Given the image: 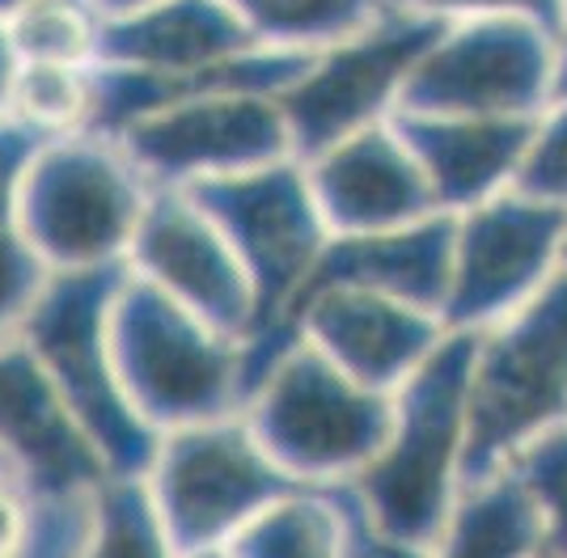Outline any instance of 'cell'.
Wrapping results in <instances>:
<instances>
[{"instance_id": "obj_1", "label": "cell", "mask_w": 567, "mask_h": 558, "mask_svg": "<svg viewBox=\"0 0 567 558\" xmlns=\"http://www.w3.org/2000/svg\"><path fill=\"white\" fill-rule=\"evenodd\" d=\"M474 330H450L390 390V423L352 490L399 555H432L466 465Z\"/></svg>"}, {"instance_id": "obj_2", "label": "cell", "mask_w": 567, "mask_h": 558, "mask_svg": "<svg viewBox=\"0 0 567 558\" xmlns=\"http://www.w3.org/2000/svg\"><path fill=\"white\" fill-rule=\"evenodd\" d=\"M559 423H567V271L474 330L462 483L504 469Z\"/></svg>"}, {"instance_id": "obj_3", "label": "cell", "mask_w": 567, "mask_h": 558, "mask_svg": "<svg viewBox=\"0 0 567 558\" xmlns=\"http://www.w3.org/2000/svg\"><path fill=\"white\" fill-rule=\"evenodd\" d=\"M111 355L127 402L157 436L246 402V339L132 271L111 301Z\"/></svg>"}, {"instance_id": "obj_4", "label": "cell", "mask_w": 567, "mask_h": 558, "mask_svg": "<svg viewBox=\"0 0 567 558\" xmlns=\"http://www.w3.org/2000/svg\"><path fill=\"white\" fill-rule=\"evenodd\" d=\"M123 271L127 262L51 271L18 326V339L39 355L106 469H144L157 448V432L127 402L111 355V301Z\"/></svg>"}, {"instance_id": "obj_5", "label": "cell", "mask_w": 567, "mask_h": 558, "mask_svg": "<svg viewBox=\"0 0 567 558\" xmlns=\"http://www.w3.org/2000/svg\"><path fill=\"white\" fill-rule=\"evenodd\" d=\"M153 186L118 136L39 140L18 195L22 229L48 271L115 267L127 262Z\"/></svg>"}, {"instance_id": "obj_6", "label": "cell", "mask_w": 567, "mask_h": 558, "mask_svg": "<svg viewBox=\"0 0 567 558\" xmlns=\"http://www.w3.org/2000/svg\"><path fill=\"white\" fill-rule=\"evenodd\" d=\"M241 415L292 483H352L385 436L390 394L292 339L259 372Z\"/></svg>"}, {"instance_id": "obj_7", "label": "cell", "mask_w": 567, "mask_h": 558, "mask_svg": "<svg viewBox=\"0 0 567 558\" xmlns=\"http://www.w3.org/2000/svg\"><path fill=\"white\" fill-rule=\"evenodd\" d=\"M144 478L174 555H225L237 529L292 487L241 411L162 432Z\"/></svg>"}, {"instance_id": "obj_8", "label": "cell", "mask_w": 567, "mask_h": 558, "mask_svg": "<svg viewBox=\"0 0 567 558\" xmlns=\"http://www.w3.org/2000/svg\"><path fill=\"white\" fill-rule=\"evenodd\" d=\"M445 22L381 4L364 25L313 46L306 69L280 93L292 153L306 162L318 148L373 127L399 111L402 85Z\"/></svg>"}, {"instance_id": "obj_9", "label": "cell", "mask_w": 567, "mask_h": 558, "mask_svg": "<svg viewBox=\"0 0 567 558\" xmlns=\"http://www.w3.org/2000/svg\"><path fill=\"white\" fill-rule=\"evenodd\" d=\"M187 190L220 225L237 262L246 267V279L255 288V330L246 334V343H255L280 326L297 283L331 237V225L313 199L306 162L284 157L195 183Z\"/></svg>"}, {"instance_id": "obj_10", "label": "cell", "mask_w": 567, "mask_h": 558, "mask_svg": "<svg viewBox=\"0 0 567 558\" xmlns=\"http://www.w3.org/2000/svg\"><path fill=\"white\" fill-rule=\"evenodd\" d=\"M567 211L517 186L453 211L450 283L441 318L450 330H483L529 301L564 271Z\"/></svg>"}, {"instance_id": "obj_11", "label": "cell", "mask_w": 567, "mask_h": 558, "mask_svg": "<svg viewBox=\"0 0 567 558\" xmlns=\"http://www.w3.org/2000/svg\"><path fill=\"white\" fill-rule=\"evenodd\" d=\"M555 30L520 18L445 22L402 85L399 111L534 118L550 102Z\"/></svg>"}, {"instance_id": "obj_12", "label": "cell", "mask_w": 567, "mask_h": 558, "mask_svg": "<svg viewBox=\"0 0 567 558\" xmlns=\"http://www.w3.org/2000/svg\"><path fill=\"white\" fill-rule=\"evenodd\" d=\"M118 144L157 186H195L297 157L280 93L220 90L169 102L118 132Z\"/></svg>"}, {"instance_id": "obj_13", "label": "cell", "mask_w": 567, "mask_h": 558, "mask_svg": "<svg viewBox=\"0 0 567 558\" xmlns=\"http://www.w3.org/2000/svg\"><path fill=\"white\" fill-rule=\"evenodd\" d=\"M445 334L450 326L441 322L436 309H424L406 297L378 292V288H322L288 309L276 339L255 360L250 385L280 355L284 343L306 339L343 372H352L355 381L390 394L420 360H427V351Z\"/></svg>"}, {"instance_id": "obj_14", "label": "cell", "mask_w": 567, "mask_h": 558, "mask_svg": "<svg viewBox=\"0 0 567 558\" xmlns=\"http://www.w3.org/2000/svg\"><path fill=\"white\" fill-rule=\"evenodd\" d=\"M127 271L229 334L246 339L255 330V288L246 267L187 186H153L127 250Z\"/></svg>"}, {"instance_id": "obj_15", "label": "cell", "mask_w": 567, "mask_h": 558, "mask_svg": "<svg viewBox=\"0 0 567 558\" xmlns=\"http://www.w3.org/2000/svg\"><path fill=\"white\" fill-rule=\"evenodd\" d=\"M450 241H453L450 211H436V216L411 220V225H390V229L331 232L327 246L313 258V267L306 271V279L297 283L288 309L301 301V297H309V292H322V288H378V292H394V297H406V301L441 313L445 283H450ZM288 309H284V318H288ZM276 330L255 339V343H246V394H250L255 360L276 339Z\"/></svg>"}, {"instance_id": "obj_16", "label": "cell", "mask_w": 567, "mask_h": 558, "mask_svg": "<svg viewBox=\"0 0 567 558\" xmlns=\"http://www.w3.org/2000/svg\"><path fill=\"white\" fill-rule=\"evenodd\" d=\"M0 453L30 495L90 490L106 474L90 436L51 385L48 369L22 339L0 343Z\"/></svg>"}, {"instance_id": "obj_17", "label": "cell", "mask_w": 567, "mask_h": 558, "mask_svg": "<svg viewBox=\"0 0 567 558\" xmlns=\"http://www.w3.org/2000/svg\"><path fill=\"white\" fill-rule=\"evenodd\" d=\"M306 174L331 232L390 229L441 211L394 118L318 148L306 157Z\"/></svg>"}, {"instance_id": "obj_18", "label": "cell", "mask_w": 567, "mask_h": 558, "mask_svg": "<svg viewBox=\"0 0 567 558\" xmlns=\"http://www.w3.org/2000/svg\"><path fill=\"white\" fill-rule=\"evenodd\" d=\"M394 127L415 153L441 211H462L517 178L520 153L534 118L496 115H427L394 111Z\"/></svg>"}, {"instance_id": "obj_19", "label": "cell", "mask_w": 567, "mask_h": 558, "mask_svg": "<svg viewBox=\"0 0 567 558\" xmlns=\"http://www.w3.org/2000/svg\"><path fill=\"white\" fill-rule=\"evenodd\" d=\"M267 46L250 34L225 0H144L136 9L106 13L102 64L148 72H190Z\"/></svg>"}, {"instance_id": "obj_20", "label": "cell", "mask_w": 567, "mask_h": 558, "mask_svg": "<svg viewBox=\"0 0 567 558\" xmlns=\"http://www.w3.org/2000/svg\"><path fill=\"white\" fill-rule=\"evenodd\" d=\"M432 555L534 558L546 555V516L517 465L462 483Z\"/></svg>"}, {"instance_id": "obj_21", "label": "cell", "mask_w": 567, "mask_h": 558, "mask_svg": "<svg viewBox=\"0 0 567 558\" xmlns=\"http://www.w3.org/2000/svg\"><path fill=\"white\" fill-rule=\"evenodd\" d=\"M34 148H39L34 132L0 115V343L18 334V326L51 276L48 262L34 255V246L25 237L22 208H18L22 174Z\"/></svg>"}, {"instance_id": "obj_22", "label": "cell", "mask_w": 567, "mask_h": 558, "mask_svg": "<svg viewBox=\"0 0 567 558\" xmlns=\"http://www.w3.org/2000/svg\"><path fill=\"white\" fill-rule=\"evenodd\" d=\"M97 64H55V60H18L4 115L39 140L94 132Z\"/></svg>"}, {"instance_id": "obj_23", "label": "cell", "mask_w": 567, "mask_h": 558, "mask_svg": "<svg viewBox=\"0 0 567 558\" xmlns=\"http://www.w3.org/2000/svg\"><path fill=\"white\" fill-rule=\"evenodd\" d=\"M90 555H174L144 469H106L90 495Z\"/></svg>"}, {"instance_id": "obj_24", "label": "cell", "mask_w": 567, "mask_h": 558, "mask_svg": "<svg viewBox=\"0 0 567 558\" xmlns=\"http://www.w3.org/2000/svg\"><path fill=\"white\" fill-rule=\"evenodd\" d=\"M106 13L97 0H30L4 18V34L18 60L97 64Z\"/></svg>"}, {"instance_id": "obj_25", "label": "cell", "mask_w": 567, "mask_h": 558, "mask_svg": "<svg viewBox=\"0 0 567 558\" xmlns=\"http://www.w3.org/2000/svg\"><path fill=\"white\" fill-rule=\"evenodd\" d=\"M250 34L267 46H313L334 43L381 9V0H225Z\"/></svg>"}, {"instance_id": "obj_26", "label": "cell", "mask_w": 567, "mask_h": 558, "mask_svg": "<svg viewBox=\"0 0 567 558\" xmlns=\"http://www.w3.org/2000/svg\"><path fill=\"white\" fill-rule=\"evenodd\" d=\"M513 186L567 211V97H550L534 118Z\"/></svg>"}, {"instance_id": "obj_27", "label": "cell", "mask_w": 567, "mask_h": 558, "mask_svg": "<svg viewBox=\"0 0 567 558\" xmlns=\"http://www.w3.org/2000/svg\"><path fill=\"white\" fill-rule=\"evenodd\" d=\"M546 516V555H567V423L513 457Z\"/></svg>"}, {"instance_id": "obj_28", "label": "cell", "mask_w": 567, "mask_h": 558, "mask_svg": "<svg viewBox=\"0 0 567 558\" xmlns=\"http://www.w3.org/2000/svg\"><path fill=\"white\" fill-rule=\"evenodd\" d=\"M432 22H474V18H520L546 30H564V0H381Z\"/></svg>"}, {"instance_id": "obj_29", "label": "cell", "mask_w": 567, "mask_h": 558, "mask_svg": "<svg viewBox=\"0 0 567 558\" xmlns=\"http://www.w3.org/2000/svg\"><path fill=\"white\" fill-rule=\"evenodd\" d=\"M30 529V487L18 469L0 465V555H22Z\"/></svg>"}, {"instance_id": "obj_30", "label": "cell", "mask_w": 567, "mask_h": 558, "mask_svg": "<svg viewBox=\"0 0 567 558\" xmlns=\"http://www.w3.org/2000/svg\"><path fill=\"white\" fill-rule=\"evenodd\" d=\"M13 72H18V51L4 34V22H0V115L9 106V90H13Z\"/></svg>"}, {"instance_id": "obj_31", "label": "cell", "mask_w": 567, "mask_h": 558, "mask_svg": "<svg viewBox=\"0 0 567 558\" xmlns=\"http://www.w3.org/2000/svg\"><path fill=\"white\" fill-rule=\"evenodd\" d=\"M550 97H567V25L555 34V81H550Z\"/></svg>"}, {"instance_id": "obj_32", "label": "cell", "mask_w": 567, "mask_h": 558, "mask_svg": "<svg viewBox=\"0 0 567 558\" xmlns=\"http://www.w3.org/2000/svg\"><path fill=\"white\" fill-rule=\"evenodd\" d=\"M102 4V13H123V9H136L144 0H97Z\"/></svg>"}, {"instance_id": "obj_33", "label": "cell", "mask_w": 567, "mask_h": 558, "mask_svg": "<svg viewBox=\"0 0 567 558\" xmlns=\"http://www.w3.org/2000/svg\"><path fill=\"white\" fill-rule=\"evenodd\" d=\"M22 4H30V0H0V22H4V18H9V13H18V9H22Z\"/></svg>"}, {"instance_id": "obj_34", "label": "cell", "mask_w": 567, "mask_h": 558, "mask_svg": "<svg viewBox=\"0 0 567 558\" xmlns=\"http://www.w3.org/2000/svg\"><path fill=\"white\" fill-rule=\"evenodd\" d=\"M0 465H9V457H4V453H0ZM9 469H13V465H9Z\"/></svg>"}, {"instance_id": "obj_35", "label": "cell", "mask_w": 567, "mask_h": 558, "mask_svg": "<svg viewBox=\"0 0 567 558\" xmlns=\"http://www.w3.org/2000/svg\"><path fill=\"white\" fill-rule=\"evenodd\" d=\"M564 271H567V246H564Z\"/></svg>"}, {"instance_id": "obj_36", "label": "cell", "mask_w": 567, "mask_h": 558, "mask_svg": "<svg viewBox=\"0 0 567 558\" xmlns=\"http://www.w3.org/2000/svg\"><path fill=\"white\" fill-rule=\"evenodd\" d=\"M564 25H567V0H564Z\"/></svg>"}]
</instances>
